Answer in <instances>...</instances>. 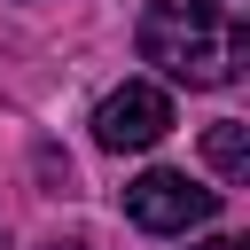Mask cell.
I'll list each match as a JSON object with an SVG mask.
<instances>
[{
  "label": "cell",
  "mask_w": 250,
  "mask_h": 250,
  "mask_svg": "<svg viewBox=\"0 0 250 250\" xmlns=\"http://www.w3.org/2000/svg\"><path fill=\"white\" fill-rule=\"evenodd\" d=\"M125 219L148 234H188V227L219 219V188H195L188 172H141L125 188Z\"/></svg>",
  "instance_id": "cell-2"
},
{
  "label": "cell",
  "mask_w": 250,
  "mask_h": 250,
  "mask_svg": "<svg viewBox=\"0 0 250 250\" xmlns=\"http://www.w3.org/2000/svg\"><path fill=\"white\" fill-rule=\"evenodd\" d=\"M195 250H242V242H234V234H219V242H195Z\"/></svg>",
  "instance_id": "cell-5"
},
{
  "label": "cell",
  "mask_w": 250,
  "mask_h": 250,
  "mask_svg": "<svg viewBox=\"0 0 250 250\" xmlns=\"http://www.w3.org/2000/svg\"><path fill=\"white\" fill-rule=\"evenodd\" d=\"M172 133V102H164V86H117V94H102V109H94V141L102 148H156Z\"/></svg>",
  "instance_id": "cell-3"
},
{
  "label": "cell",
  "mask_w": 250,
  "mask_h": 250,
  "mask_svg": "<svg viewBox=\"0 0 250 250\" xmlns=\"http://www.w3.org/2000/svg\"><path fill=\"white\" fill-rule=\"evenodd\" d=\"M203 156H211L227 180H242V172H250V125H242V117H219V125L203 133Z\"/></svg>",
  "instance_id": "cell-4"
},
{
  "label": "cell",
  "mask_w": 250,
  "mask_h": 250,
  "mask_svg": "<svg viewBox=\"0 0 250 250\" xmlns=\"http://www.w3.org/2000/svg\"><path fill=\"white\" fill-rule=\"evenodd\" d=\"M39 250H86V242H78V234H62V242H39Z\"/></svg>",
  "instance_id": "cell-6"
},
{
  "label": "cell",
  "mask_w": 250,
  "mask_h": 250,
  "mask_svg": "<svg viewBox=\"0 0 250 250\" xmlns=\"http://www.w3.org/2000/svg\"><path fill=\"white\" fill-rule=\"evenodd\" d=\"M141 55L180 86H227L242 70V0H156L141 23Z\"/></svg>",
  "instance_id": "cell-1"
}]
</instances>
